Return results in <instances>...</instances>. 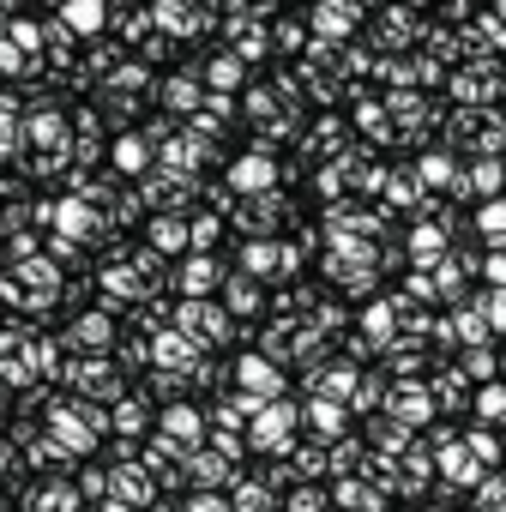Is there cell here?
I'll return each mask as SVG.
<instances>
[{
	"label": "cell",
	"instance_id": "cell-1",
	"mask_svg": "<svg viewBox=\"0 0 506 512\" xmlns=\"http://www.w3.org/2000/svg\"><path fill=\"white\" fill-rule=\"evenodd\" d=\"M241 380H247L253 392H278V374H272V368H260V362H247V368H241Z\"/></svg>",
	"mask_w": 506,
	"mask_h": 512
},
{
	"label": "cell",
	"instance_id": "cell-2",
	"mask_svg": "<svg viewBox=\"0 0 506 512\" xmlns=\"http://www.w3.org/2000/svg\"><path fill=\"white\" fill-rule=\"evenodd\" d=\"M151 235H157V247H181V235H187V229H181V223H157Z\"/></svg>",
	"mask_w": 506,
	"mask_h": 512
},
{
	"label": "cell",
	"instance_id": "cell-3",
	"mask_svg": "<svg viewBox=\"0 0 506 512\" xmlns=\"http://www.w3.org/2000/svg\"><path fill=\"white\" fill-rule=\"evenodd\" d=\"M115 163H121V169H139V139H121V151H115Z\"/></svg>",
	"mask_w": 506,
	"mask_h": 512
},
{
	"label": "cell",
	"instance_id": "cell-4",
	"mask_svg": "<svg viewBox=\"0 0 506 512\" xmlns=\"http://www.w3.org/2000/svg\"><path fill=\"white\" fill-rule=\"evenodd\" d=\"M97 19H103L97 7H67V25H97Z\"/></svg>",
	"mask_w": 506,
	"mask_h": 512
}]
</instances>
